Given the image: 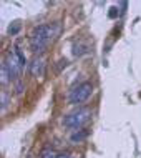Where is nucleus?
Instances as JSON below:
<instances>
[{"instance_id":"5","label":"nucleus","mask_w":141,"mask_h":158,"mask_svg":"<svg viewBox=\"0 0 141 158\" xmlns=\"http://www.w3.org/2000/svg\"><path fill=\"white\" fill-rule=\"evenodd\" d=\"M30 72L33 77H42L45 73V60L43 58H33V62L30 63Z\"/></svg>"},{"instance_id":"6","label":"nucleus","mask_w":141,"mask_h":158,"mask_svg":"<svg viewBox=\"0 0 141 158\" xmlns=\"http://www.w3.org/2000/svg\"><path fill=\"white\" fill-rule=\"evenodd\" d=\"M87 52H88V45L83 44V42H80V44H75V45H73V55H76V57L85 55Z\"/></svg>"},{"instance_id":"4","label":"nucleus","mask_w":141,"mask_h":158,"mask_svg":"<svg viewBox=\"0 0 141 158\" xmlns=\"http://www.w3.org/2000/svg\"><path fill=\"white\" fill-rule=\"evenodd\" d=\"M5 65L8 68V72H10V78H18L20 73H22V63H20V60L17 58V55H15L14 50L8 52Z\"/></svg>"},{"instance_id":"14","label":"nucleus","mask_w":141,"mask_h":158,"mask_svg":"<svg viewBox=\"0 0 141 158\" xmlns=\"http://www.w3.org/2000/svg\"><path fill=\"white\" fill-rule=\"evenodd\" d=\"M58 158H71V155H70V153H60Z\"/></svg>"},{"instance_id":"12","label":"nucleus","mask_w":141,"mask_h":158,"mask_svg":"<svg viewBox=\"0 0 141 158\" xmlns=\"http://www.w3.org/2000/svg\"><path fill=\"white\" fill-rule=\"evenodd\" d=\"M110 19H116V17H118V8L116 7H113V8H110Z\"/></svg>"},{"instance_id":"13","label":"nucleus","mask_w":141,"mask_h":158,"mask_svg":"<svg viewBox=\"0 0 141 158\" xmlns=\"http://www.w3.org/2000/svg\"><path fill=\"white\" fill-rule=\"evenodd\" d=\"M7 103H8V98H7L5 93H3V95H2V110L7 108Z\"/></svg>"},{"instance_id":"3","label":"nucleus","mask_w":141,"mask_h":158,"mask_svg":"<svg viewBox=\"0 0 141 158\" xmlns=\"http://www.w3.org/2000/svg\"><path fill=\"white\" fill-rule=\"evenodd\" d=\"M90 117H91V112H90L88 108H80L73 113L66 115V117L63 118V125L66 128H82L85 123L90 120Z\"/></svg>"},{"instance_id":"10","label":"nucleus","mask_w":141,"mask_h":158,"mask_svg":"<svg viewBox=\"0 0 141 158\" xmlns=\"http://www.w3.org/2000/svg\"><path fill=\"white\" fill-rule=\"evenodd\" d=\"M8 80H12V78H10V72H8L5 62H3V63H2V83H7Z\"/></svg>"},{"instance_id":"2","label":"nucleus","mask_w":141,"mask_h":158,"mask_svg":"<svg viewBox=\"0 0 141 158\" xmlns=\"http://www.w3.org/2000/svg\"><path fill=\"white\" fill-rule=\"evenodd\" d=\"M91 93H93V85L90 82H83V83H80L78 87H75L73 90L70 92V95H68V102H70L71 105L85 103V102L91 97Z\"/></svg>"},{"instance_id":"1","label":"nucleus","mask_w":141,"mask_h":158,"mask_svg":"<svg viewBox=\"0 0 141 158\" xmlns=\"http://www.w3.org/2000/svg\"><path fill=\"white\" fill-rule=\"evenodd\" d=\"M60 30H62V25L58 22L35 27L32 30V35H30V47H32V50L33 52H43L46 48V45L58 37Z\"/></svg>"},{"instance_id":"7","label":"nucleus","mask_w":141,"mask_h":158,"mask_svg":"<svg viewBox=\"0 0 141 158\" xmlns=\"http://www.w3.org/2000/svg\"><path fill=\"white\" fill-rule=\"evenodd\" d=\"M87 136H88V131L78 130V131H75V133L71 135V142H73V143H80V142H83Z\"/></svg>"},{"instance_id":"9","label":"nucleus","mask_w":141,"mask_h":158,"mask_svg":"<svg viewBox=\"0 0 141 158\" xmlns=\"http://www.w3.org/2000/svg\"><path fill=\"white\" fill-rule=\"evenodd\" d=\"M14 52H15V55H17V58L20 60V63H22V67H25V65H27V58H25V55L22 53V50H20L17 45L14 47Z\"/></svg>"},{"instance_id":"8","label":"nucleus","mask_w":141,"mask_h":158,"mask_svg":"<svg viewBox=\"0 0 141 158\" xmlns=\"http://www.w3.org/2000/svg\"><path fill=\"white\" fill-rule=\"evenodd\" d=\"M60 153H57L55 150H52V148H45V150H42V155L40 158H58Z\"/></svg>"},{"instance_id":"11","label":"nucleus","mask_w":141,"mask_h":158,"mask_svg":"<svg viewBox=\"0 0 141 158\" xmlns=\"http://www.w3.org/2000/svg\"><path fill=\"white\" fill-rule=\"evenodd\" d=\"M18 30H20V23L18 22H14V25H10V27H8V33H12V35H15Z\"/></svg>"}]
</instances>
